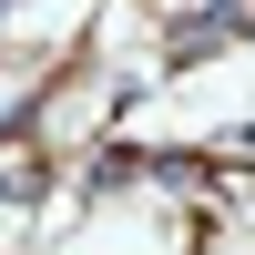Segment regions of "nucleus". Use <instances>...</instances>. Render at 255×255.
Listing matches in <instances>:
<instances>
[{
    "mask_svg": "<svg viewBox=\"0 0 255 255\" xmlns=\"http://www.w3.org/2000/svg\"><path fill=\"white\" fill-rule=\"evenodd\" d=\"M10 10H20V0H0V20H10Z\"/></svg>",
    "mask_w": 255,
    "mask_h": 255,
    "instance_id": "f257e3e1",
    "label": "nucleus"
}]
</instances>
